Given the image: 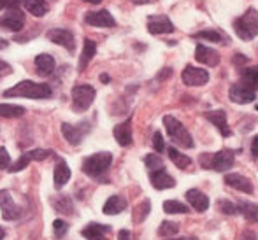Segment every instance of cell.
<instances>
[{
	"label": "cell",
	"mask_w": 258,
	"mask_h": 240,
	"mask_svg": "<svg viewBox=\"0 0 258 240\" xmlns=\"http://www.w3.org/2000/svg\"><path fill=\"white\" fill-rule=\"evenodd\" d=\"M51 88L44 83H34V81H21L11 90H7L4 95L6 97H25L32 100H44L51 97Z\"/></svg>",
	"instance_id": "obj_1"
},
{
	"label": "cell",
	"mask_w": 258,
	"mask_h": 240,
	"mask_svg": "<svg viewBox=\"0 0 258 240\" xmlns=\"http://www.w3.org/2000/svg\"><path fill=\"white\" fill-rule=\"evenodd\" d=\"M163 125H165L167 133H169L170 140H172L174 144L181 145V147H184V149L194 147V139H191L190 132H188L183 123L177 121L174 116H165V118H163Z\"/></svg>",
	"instance_id": "obj_2"
},
{
	"label": "cell",
	"mask_w": 258,
	"mask_h": 240,
	"mask_svg": "<svg viewBox=\"0 0 258 240\" xmlns=\"http://www.w3.org/2000/svg\"><path fill=\"white\" fill-rule=\"evenodd\" d=\"M234 30L239 39L251 41L258 35V13L255 9H248L241 18H237L234 23Z\"/></svg>",
	"instance_id": "obj_3"
},
{
	"label": "cell",
	"mask_w": 258,
	"mask_h": 240,
	"mask_svg": "<svg viewBox=\"0 0 258 240\" xmlns=\"http://www.w3.org/2000/svg\"><path fill=\"white\" fill-rule=\"evenodd\" d=\"M235 156L234 151L230 149H223V151H218L214 154H202L201 156V165L207 170H216V172H227L228 169L234 167Z\"/></svg>",
	"instance_id": "obj_4"
},
{
	"label": "cell",
	"mask_w": 258,
	"mask_h": 240,
	"mask_svg": "<svg viewBox=\"0 0 258 240\" xmlns=\"http://www.w3.org/2000/svg\"><path fill=\"white\" fill-rule=\"evenodd\" d=\"M112 163V154L107 151L104 152H95V154L88 156L83 162V172L90 177H99L102 174L107 172V169Z\"/></svg>",
	"instance_id": "obj_5"
},
{
	"label": "cell",
	"mask_w": 258,
	"mask_h": 240,
	"mask_svg": "<svg viewBox=\"0 0 258 240\" xmlns=\"http://www.w3.org/2000/svg\"><path fill=\"white\" fill-rule=\"evenodd\" d=\"M95 100V90L88 85H78L72 88V109L76 112H83Z\"/></svg>",
	"instance_id": "obj_6"
},
{
	"label": "cell",
	"mask_w": 258,
	"mask_h": 240,
	"mask_svg": "<svg viewBox=\"0 0 258 240\" xmlns=\"http://www.w3.org/2000/svg\"><path fill=\"white\" fill-rule=\"evenodd\" d=\"M181 77H183V83L186 86H204L209 81V72L204 70V68L194 67V65H186Z\"/></svg>",
	"instance_id": "obj_7"
},
{
	"label": "cell",
	"mask_w": 258,
	"mask_h": 240,
	"mask_svg": "<svg viewBox=\"0 0 258 240\" xmlns=\"http://www.w3.org/2000/svg\"><path fill=\"white\" fill-rule=\"evenodd\" d=\"M148 30L153 35H162V34H172L176 28H174L172 21L165 14H158V16L148 18Z\"/></svg>",
	"instance_id": "obj_8"
},
{
	"label": "cell",
	"mask_w": 258,
	"mask_h": 240,
	"mask_svg": "<svg viewBox=\"0 0 258 240\" xmlns=\"http://www.w3.org/2000/svg\"><path fill=\"white\" fill-rule=\"evenodd\" d=\"M48 39L54 44L61 46L67 51H74L76 44H74V34L67 28H53V30L48 32Z\"/></svg>",
	"instance_id": "obj_9"
},
{
	"label": "cell",
	"mask_w": 258,
	"mask_h": 240,
	"mask_svg": "<svg viewBox=\"0 0 258 240\" xmlns=\"http://www.w3.org/2000/svg\"><path fill=\"white\" fill-rule=\"evenodd\" d=\"M0 210H2V217L6 221H14L18 216H20V209L14 203L13 196L7 190L0 191Z\"/></svg>",
	"instance_id": "obj_10"
},
{
	"label": "cell",
	"mask_w": 258,
	"mask_h": 240,
	"mask_svg": "<svg viewBox=\"0 0 258 240\" xmlns=\"http://www.w3.org/2000/svg\"><path fill=\"white\" fill-rule=\"evenodd\" d=\"M0 27L7 28L11 32H20L25 27V14L18 9H11L7 14L0 18Z\"/></svg>",
	"instance_id": "obj_11"
},
{
	"label": "cell",
	"mask_w": 258,
	"mask_h": 240,
	"mask_svg": "<svg viewBox=\"0 0 258 240\" xmlns=\"http://www.w3.org/2000/svg\"><path fill=\"white\" fill-rule=\"evenodd\" d=\"M228 97H230V100L234 102V104H251L253 100H255V90L248 88L246 85H234L230 88V92H228Z\"/></svg>",
	"instance_id": "obj_12"
},
{
	"label": "cell",
	"mask_w": 258,
	"mask_h": 240,
	"mask_svg": "<svg viewBox=\"0 0 258 240\" xmlns=\"http://www.w3.org/2000/svg\"><path fill=\"white\" fill-rule=\"evenodd\" d=\"M225 184L237 191L246 193V195H251V193L255 191L251 181H249L248 177L241 176V174H227V176H225Z\"/></svg>",
	"instance_id": "obj_13"
},
{
	"label": "cell",
	"mask_w": 258,
	"mask_h": 240,
	"mask_svg": "<svg viewBox=\"0 0 258 240\" xmlns=\"http://www.w3.org/2000/svg\"><path fill=\"white\" fill-rule=\"evenodd\" d=\"M85 21L92 27H100V28H111L116 25L114 18L111 16L109 11H97V13H88L85 16Z\"/></svg>",
	"instance_id": "obj_14"
},
{
	"label": "cell",
	"mask_w": 258,
	"mask_h": 240,
	"mask_svg": "<svg viewBox=\"0 0 258 240\" xmlns=\"http://www.w3.org/2000/svg\"><path fill=\"white\" fill-rule=\"evenodd\" d=\"M195 60L207 65V67H216V65L220 63V54H218V51H214L213 48H207L204 44H197V49H195Z\"/></svg>",
	"instance_id": "obj_15"
},
{
	"label": "cell",
	"mask_w": 258,
	"mask_h": 240,
	"mask_svg": "<svg viewBox=\"0 0 258 240\" xmlns=\"http://www.w3.org/2000/svg\"><path fill=\"white\" fill-rule=\"evenodd\" d=\"M81 125H69V123H63L61 125V133H63V137L67 139L69 144L72 145H79L83 140V137H85V133L88 132L90 128H81Z\"/></svg>",
	"instance_id": "obj_16"
},
{
	"label": "cell",
	"mask_w": 258,
	"mask_h": 240,
	"mask_svg": "<svg viewBox=\"0 0 258 240\" xmlns=\"http://www.w3.org/2000/svg\"><path fill=\"white\" fill-rule=\"evenodd\" d=\"M150 181H151V186L156 188V190H169V188L176 186L174 177L169 176L163 169L153 170V172L150 174Z\"/></svg>",
	"instance_id": "obj_17"
},
{
	"label": "cell",
	"mask_w": 258,
	"mask_h": 240,
	"mask_svg": "<svg viewBox=\"0 0 258 240\" xmlns=\"http://www.w3.org/2000/svg\"><path fill=\"white\" fill-rule=\"evenodd\" d=\"M206 118L209 119V121L213 123L218 130H220V133L223 137H230L232 135V130L228 128L227 112H225V111H221V109H220V111H209V112H206Z\"/></svg>",
	"instance_id": "obj_18"
},
{
	"label": "cell",
	"mask_w": 258,
	"mask_h": 240,
	"mask_svg": "<svg viewBox=\"0 0 258 240\" xmlns=\"http://www.w3.org/2000/svg\"><path fill=\"white\" fill-rule=\"evenodd\" d=\"M186 200L197 212H206L209 209V198L199 190H188L186 191Z\"/></svg>",
	"instance_id": "obj_19"
},
{
	"label": "cell",
	"mask_w": 258,
	"mask_h": 240,
	"mask_svg": "<svg viewBox=\"0 0 258 240\" xmlns=\"http://www.w3.org/2000/svg\"><path fill=\"white\" fill-rule=\"evenodd\" d=\"M111 231V226L107 224H99V223H90L86 224V228L81 231L83 237L88 240H107L105 238V233Z\"/></svg>",
	"instance_id": "obj_20"
},
{
	"label": "cell",
	"mask_w": 258,
	"mask_h": 240,
	"mask_svg": "<svg viewBox=\"0 0 258 240\" xmlns=\"http://www.w3.org/2000/svg\"><path fill=\"white\" fill-rule=\"evenodd\" d=\"M69 179H71V169L65 163V159H58L54 167V188L61 190L69 183Z\"/></svg>",
	"instance_id": "obj_21"
},
{
	"label": "cell",
	"mask_w": 258,
	"mask_h": 240,
	"mask_svg": "<svg viewBox=\"0 0 258 240\" xmlns=\"http://www.w3.org/2000/svg\"><path fill=\"white\" fill-rule=\"evenodd\" d=\"M128 202H126L123 196L119 195H114L104 203V214L105 216H116V214H121L123 210L126 209Z\"/></svg>",
	"instance_id": "obj_22"
},
{
	"label": "cell",
	"mask_w": 258,
	"mask_h": 240,
	"mask_svg": "<svg viewBox=\"0 0 258 240\" xmlns=\"http://www.w3.org/2000/svg\"><path fill=\"white\" fill-rule=\"evenodd\" d=\"M114 139L118 140V144L123 145V147L132 144V126H130V119L125 123H119L118 126H114Z\"/></svg>",
	"instance_id": "obj_23"
},
{
	"label": "cell",
	"mask_w": 258,
	"mask_h": 240,
	"mask_svg": "<svg viewBox=\"0 0 258 240\" xmlns=\"http://www.w3.org/2000/svg\"><path fill=\"white\" fill-rule=\"evenodd\" d=\"M97 53V44L90 39L85 41V46H83V53H81V58H79V70H85L86 65L92 61V58L95 56Z\"/></svg>",
	"instance_id": "obj_24"
},
{
	"label": "cell",
	"mask_w": 258,
	"mask_h": 240,
	"mask_svg": "<svg viewBox=\"0 0 258 240\" xmlns=\"http://www.w3.org/2000/svg\"><path fill=\"white\" fill-rule=\"evenodd\" d=\"M35 67L41 75H51L54 70V60L49 54H39L35 58Z\"/></svg>",
	"instance_id": "obj_25"
},
{
	"label": "cell",
	"mask_w": 258,
	"mask_h": 240,
	"mask_svg": "<svg viewBox=\"0 0 258 240\" xmlns=\"http://www.w3.org/2000/svg\"><path fill=\"white\" fill-rule=\"evenodd\" d=\"M241 79L242 85H246L251 90H258V67L253 65V67H246L241 70Z\"/></svg>",
	"instance_id": "obj_26"
},
{
	"label": "cell",
	"mask_w": 258,
	"mask_h": 240,
	"mask_svg": "<svg viewBox=\"0 0 258 240\" xmlns=\"http://www.w3.org/2000/svg\"><path fill=\"white\" fill-rule=\"evenodd\" d=\"M23 2H25V7H27L28 13L34 14V16H37V18L48 14V11H49V6L46 0H23Z\"/></svg>",
	"instance_id": "obj_27"
},
{
	"label": "cell",
	"mask_w": 258,
	"mask_h": 240,
	"mask_svg": "<svg viewBox=\"0 0 258 240\" xmlns=\"http://www.w3.org/2000/svg\"><path fill=\"white\" fill-rule=\"evenodd\" d=\"M167 154H169L170 162L174 163V165L177 167V169H186V167L191 165V159L188 158L186 154H183V152H179L176 147H169L167 149Z\"/></svg>",
	"instance_id": "obj_28"
},
{
	"label": "cell",
	"mask_w": 258,
	"mask_h": 240,
	"mask_svg": "<svg viewBox=\"0 0 258 240\" xmlns=\"http://www.w3.org/2000/svg\"><path fill=\"white\" fill-rule=\"evenodd\" d=\"M237 212L242 214L251 223H258V205H255V203H248V202L237 203Z\"/></svg>",
	"instance_id": "obj_29"
},
{
	"label": "cell",
	"mask_w": 258,
	"mask_h": 240,
	"mask_svg": "<svg viewBox=\"0 0 258 240\" xmlns=\"http://www.w3.org/2000/svg\"><path fill=\"white\" fill-rule=\"evenodd\" d=\"M195 39H204V41H209V42H218V44H227L228 39L225 37L223 34H220L218 30H202L199 34H195Z\"/></svg>",
	"instance_id": "obj_30"
},
{
	"label": "cell",
	"mask_w": 258,
	"mask_h": 240,
	"mask_svg": "<svg viewBox=\"0 0 258 240\" xmlns=\"http://www.w3.org/2000/svg\"><path fill=\"white\" fill-rule=\"evenodd\" d=\"M25 114V107L14 104H0V116L2 118H21Z\"/></svg>",
	"instance_id": "obj_31"
},
{
	"label": "cell",
	"mask_w": 258,
	"mask_h": 240,
	"mask_svg": "<svg viewBox=\"0 0 258 240\" xmlns=\"http://www.w3.org/2000/svg\"><path fill=\"white\" fill-rule=\"evenodd\" d=\"M163 210H165L167 214H186V212H190L188 207L184 205V203L177 202V200H167V202H163Z\"/></svg>",
	"instance_id": "obj_32"
},
{
	"label": "cell",
	"mask_w": 258,
	"mask_h": 240,
	"mask_svg": "<svg viewBox=\"0 0 258 240\" xmlns=\"http://www.w3.org/2000/svg\"><path fill=\"white\" fill-rule=\"evenodd\" d=\"M53 205H54V209H56L58 212H61V214H72V210H74L72 200L69 198V196H60V198H58V202H56V200H53Z\"/></svg>",
	"instance_id": "obj_33"
},
{
	"label": "cell",
	"mask_w": 258,
	"mask_h": 240,
	"mask_svg": "<svg viewBox=\"0 0 258 240\" xmlns=\"http://www.w3.org/2000/svg\"><path fill=\"white\" fill-rule=\"evenodd\" d=\"M177 231H179V226H177V223H172V221H163V223L160 224V228H158L160 237H165V238L174 237Z\"/></svg>",
	"instance_id": "obj_34"
},
{
	"label": "cell",
	"mask_w": 258,
	"mask_h": 240,
	"mask_svg": "<svg viewBox=\"0 0 258 240\" xmlns=\"http://www.w3.org/2000/svg\"><path fill=\"white\" fill-rule=\"evenodd\" d=\"M144 163H146V167L151 170V172H153V170L163 169V159L160 158L158 154H148L146 158H144Z\"/></svg>",
	"instance_id": "obj_35"
},
{
	"label": "cell",
	"mask_w": 258,
	"mask_h": 240,
	"mask_svg": "<svg viewBox=\"0 0 258 240\" xmlns=\"http://www.w3.org/2000/svg\"><path fill=\"white\" fill-rule=\"evenodd\" d=\"M218 209H220V212L227 214V216L237 214V205L232 203V202H228V200H220V202H218Z\"/></svg>",
	"instance_id": "obj_36"
},
{
	"label": "cell",
	"mask_w": 258,
	"mask_h": 240,
	"mask_svg": "<svg viewBox=\"0 0 258 240\" xmlns=\"http://www.w3.org/2000/svg\"><path fill=\"white\" fill-rule=\"evenodd\" d=\"M28 158L30 159H35V162H42V159L49 158V154H53L49 149H34V151H28L27 152Z\"/></svg>",
	"instance_id": "obj_37"
},
{
	"label": "cell",
	"mask_w": 258,
	"mask_h": 240,
	"mask_svg": "<svg viewBox=\"0 0 258 240\" xmlns=\"http://www.w3.org/2000/svg\"><path fill=\"white\" fill-rule=\"evenodd\" d=\"M30 162H32V159L28 158V154H27V152H25V154L21 156V158L18 159L16 163H13V165H11L9 172H13V174H14V172H21V170H23V169H27L28 163H30Z\"/></svg>",
	"instance_id": "obj_38"
},
{
	"label": "cell",
	"mask_w": 258,
	"mask_h": 240,
	"mask_svg": "<svg viewBox=\"0 0 258 240\" xmlns=\"http://www.w3.org/2000/svg\"><path fill=\"white\" fill-rule=\"evenodd\" d=\"M53 230H54V235H56V237H63V235L67 233V230H69V224L65 223V221H61V219H54Z\"/></svg>",
	"instance_id": "obj_39"
},
{
	"label": "cell",
	"mask_w": 258,
	"mask_h": 240,
	"mask_svg": "<svg viewBox=\"0 0 258 240\" xmlns=\"http://www.w3.org/2000/svg\"><path fill=\"white\" fill-rule=\"evenodd\" d=\"M150 214V202L148 200H144L141 205H137V216H136V219L137 221H143V219H146V216Z\"/></svg>",
	"instance_id": "obj_40"
},
{
	"label": "cell",
	"mask_w": 258,
	"mask_h": 240,
	"mask_svg": "<svg viewBox=\"0 0 258 240\" xmlns=\"http://www.w3.org/2000/svg\"><path fill=\"white\" fill-rule=\"evenodd\" d=\"M153 147L156 149V152H163L165 151V144H163V137L160 132H155L153 135Z\"/></svg>",
	"instance_id": "obj_41"
},
{
	"label": "cell",
	"mask_w": 258,
	"mask_h": 240,
	"mask_svg": "<svg viewBox=\"0 0 258 240\" xmlns=\"http://www.w3.org/2000/svg\"><path fill=\"white\" fill-rule=\"evenodd\" d=\"M11 167V156L6 147H0V169H7Z\"/></svg>",
	"instance_id": "obj_42"
},
{
	"label": "cell",
	"mask_w": 258,
	"mask_h": 240,
	"mask_svg": "<svg viewBox=\"0 0 258 240\" xmlns=\"http://www.w3.org/2000/svg\"><path fill=\"white\" fill-rule=\"evenodd\" d=\"M7 74H11V65L0 60V77H4V75H7Z\"/></svg>",
	"instance_id": "obj_43"
},
{
	"label": "cell",
	"mask_w": 258,
	"mask_h": 240,
	"mask_svg": "<svg viewBox=\"0 0 258 240\" xmlns=\"http://www.w3.org/2000/svg\"><path fill=\"white\" fill-rule=\"evenodd\" d=\"M241 240H258V238H256V233H255V231H251V230H246L244 233H242Z\"/></svg>",
	"instance_id": "obj_44"
},
{
	"label": "cell",
	"mask_w": 258,
	"mask_h": 240,
	"mask_svg": "<svg viewBox=\"0 0 258 240\" xmlns=\"http://www.w3.org/2000/svg\"><path fill=\"white\" fill-rule=\"evenodd\" d=\"M251 154L258 158V135L253 137V140H251Z\"/></svg>",
	"instance_id": "obj_45"
},
{
	"label": "cell",
	"mask_w": 258,
	"mask_h": 240,
	"mask_svg": "<svg viewBox=\"0 0 258 240\" xmlns=\"http://www.w3.org/2000/svg\"><path fill=\"white\" fill-rule=\"evenodd\" d=\"M23 2V0H7V6L6 9H18V6Z\"/></svg>",
	"instance_id": "obj_46"
},
{
	"label": "cell",
	"mask_w": 258,
	"mask_h": 240,
	"mask_svg": "<svg viewBox=\"0 0 258 240\" xmlns=\"http://www.w3.org/2000/svg\"><path fill=\"white\" fill-rule=\"evenodd\" d=\"M244 61H248V58H246L244 54H235V56H234V63L235 65H241V63H244Z\"/></svg>",
	"instance_id": "obj_47"
},
{
	"label": "cell",
	"mask_w": 258,
	"mask_h": 240,
	"mask_svg": "<svg viewBox=\"0 0 258 240\" xmlns=\"http://www.w3.org/2000/svg\"><path fill=\"white\" fill-rule=\"evenodd\" d=\"M130 237H132V233H130L128 230H121V231L118 233V238H119V240H130Z\"/></svg>",
	"instance_id": "obj_48"
},
{
	"label": "cell",
	"mask_w": 258,
	"mask_h": 240,
	"mask_svg": "<svg viewBox=\"0 0 258 240\" xmlns=\"http://www.w3.org/2000/svg\"><path fill=\"white\" fill-rule=\"evenodd\" d=\"M7 46H9V42H7L6 39H2V37H0V49H6Z\"/></svg>",
	"instance_id": "obj_49"
},
{
	"label": "cell",
	"mask_w": 258,
	"mask_h": 240,
	"mask_svg": "<svg viewBox=\"0 0 258 240\" xmlns=\"http://www.w3.org/2000/svg\"><path fill=\"white\" fill-rule=\"evenodd\" d=\"M134 4H151V2H155V0H132Z\"/></svg>",
	"instance_id": "obj_50"
},
{
	"label": "cell",
	"mask_w": 258,
	"mask_h": 240,
	"mask_svg": "<svg viewBox=\"0 0 258 240\" xmlns=\"http://www.w3.org/2000/svg\"><path fill=\"white\" fill-rule=\"evenodd\" d=\"M100 81H102V83H109V75L107 74H102V75H100Z\"/></svg>",
	"instance_id": "obj_51"
},
{
	"label": "cell",
	"mask_w": 258,
	"mask_h": 240,
	"mask_svg": "<svg viewBox=\"0 0 258 240\" xmlns=\"http://www.w3.org/2000/svg\"><path fill=\"white\" fill-rule=\"evenodd\" d=\"M4 238H6V230L0 226V240H4Z\"/></svg>",
	"instance_id": "obj_52"
},
{
	"label": "cell",
	"mask_w": 258,
	"mask_h": 240,
	"mask_svg": "<svg viewBox=\"0 0 258 240\" xmlns=\"http://www.w3.org/2000/svg\"><path fill=\"white\" fill-rule=\"evenodd\" d=\"M6 6H7V0H0V11L6 9Z\"/></svg>",
	"instance_id": "obj_53"
},
{
	"label": "cell",
	"mask_w": 258,
	"mask_h": 240,
	"mask_svg": "<svg viewBox=\"0 0 258 240\" xmlns=\"http://www.w3.org/2000/svg\"><path fill=\"white\" fill-rule=\"evenodd\" d=\"M85 2H88V4H100L102 0H85Z\"/></svg>",
	"instance_id": "obj_54"
},
{
	"label": "cell",
	"mask_w": 258,
	"mask_h": 240,
	"mask_svg": "<svg viewBox=\"0 0 258 240\" xmlns=\"http://www.w3.org/2000/svg\"><path fill=\"white\" fill-rule=\"evenodd\" d=\"M165 240H184V238H170L169 237V238H165Z\"/></svg>",
	"instance_id": "obj_55"
},
{
	"label": "cell",
	"mask_w": 258,
	"mask_h": 240,
	"mask_svg": "<svg viewBox=\"0 0 258 240\" xmlns=\"http://www.w3.org/2000/svg\"><path fill=\"white\" fill-rule=\"evenodd\" d=\"M256 111H258V105H256Z\"/></svg>",
	"instance_id": "obj_56"
}]
</instances>
